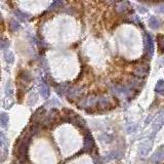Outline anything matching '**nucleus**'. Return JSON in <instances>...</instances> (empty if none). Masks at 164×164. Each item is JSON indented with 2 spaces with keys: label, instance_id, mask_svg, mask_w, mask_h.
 Returning a JSON list of instances; mask_svg holds the SVG:
<instances>
[{
  "label": "nucleus",
  "instance_id": "nucleus-16",
  "mask_svg": "<svg viewBox=\"0 0 164 164\" xmlns=\"http://www.w3.org/2000/svg\"><path fill=\"white\" fill-rule=\"evenodd\" d=\"M116 9L118 12H127V10H129V6L125 2H120V3L117 5Z\"/></svg>",
  "mask_w": 164,
  "mask_h": 164
},
{
  "label": "nucleus",
  "instance_id": "nucleus-18",
  "mask_svg": "<svg viewBox=\"0 0 164 164\" xmlns=\"http://www.w3.org/2000/svg\"><path fill=\"white\" fill-rule=\"evenodd\" d=\"M40 93H41V95H42V98H48V95H49V88H48L47 85H46V84H41V86H40Z\"/></svg>",
  "mask_w": 164,
  "mask_h": 164
},
{
  "label": "nucleus",
  "instance_id": "nucleus-22",
  "mask_svg": "<svg viewBox=\"0 0 164 164\" xmlns=\"http://www.w3.org/2000/svg\"><path fill=\"white\" fill-rule=\"evenodd\" d=\"M5 59H6V62H8V63H12L14 62V54H12L10 51H7V53H5Z\"/></svg>",
  "mask_w": 164,
  "mask_h": 164
},
{
  "label": "nucleus",
  "instance_id": "nucleus-11",
  "mask_svg": "<svg viewBox=\"0 0 164 164\" xmlns=\"http://www.w3.org/2000/svg\"><path fill=\"white\" fill-rule=\"evenodd\" d=\"M128 86L130 87L131 89L137 92V90H140V88H142L143 82H142V80H140V78H133V79H131L130 81H129Z\"/></svg>",
  "mask_w": 164,
  "mask_h": 164
},
{
  "label": "nucleus",
  "instance_id": "nucleus-24",
  "mask_svg": "<svg viewBox=\"0 0 164 164\" xmlns=\"http://www.w3.org/2000/svg\"><path fill=\"white\" fill-rule=\"evenodd\" d=\"M100 140H103V142H110L112 140V137L111 135H108V134H103L100 137Z\"/></svg>",
  "mask_w": 164,
  "mask_h": 164
},
{
  "label": "nucleus",
  "instance_id": "nucleus-9",
  "mask_svg": "<svg viewBox=\"0 0 164 164\" xmlns=\"http://www.w3.org/2000/svg\"><path fill=\"white\" fill-rule=\"evenodd\" d=\"M146 50L150 56H152L153 51H154V43H153V39L150 36V34L146 35Z\"/></svg>",
  "mask_w": 164,
  "mask_h": 164
},
{
  "label": "nucleus",
  "instance_id": "nucleus-19",
  "mask_svg": "<svg viewBox=\"0 0 164 164\" xmlns=\"http://www.w3.org/2000/svg\"><path fill=\"white\" fill-rule=\"evenodd\" d=\"M0 124L2 127H6V125L8 124V115L5 113H1L0 115Z\"/></svg>",
  "mask_w": 164,
  "mask_h": 164
},
{
  "label": "nucleus",
  "instance_id": "nucleus-12",
  "mask_svg": "<svg viewBox=\"0 0 164 164\" xmlns=\"http://www.w3.org/2000/svg\"><path fill=\"white\" fill-rule=\"evenodd\" d=\"M164 123V112L160 114L159 116L156 118L155 120V123L153 124V133H155V132L158 131V129L160 128L161 126H162V124Z\"/></svg>",
  "mask_w": 164,
  "mask_h": 164
},
{
  "label": "nucleus",
  "instance_id": "nucleus-25",
  "mask_svg": "<svg viewBox=\"0 0 164 164\" xmlns=\"http://www.w3.org/2000/svg\"><path fill=\"white\" fill-rule=\"evenodd\" d=\"M10 26H11V27H10V28H11V30H14V31L17 30L18 28H19V24H18V23L15 22V21H14V20L10 22Z\"/></svg>",
  "mask_w": 164,
  "mask_h": 164
},
{
  "label": "nucleus",
  "instance_id": "nucleus-29",
  "mask_svg": "<svg viewBox=\"0 0 164 164\" xmlns=\"http://www.w3.org/2000/svg\"><path fill=\"white\" fill-rule=\"evenodd\" d=\"M158 9H159V11H160V12L164 11V4H161L160 6H159V8H158Z\"/></svg>",
  "mask_w": 164,
  "mask_h": 164
},
{
  "label": "nucleus",
  "instance_id": "nucleus-15",
  "mask_svg": "<svg viewBox=\"0 0 164 164\" xmlns=\"http://www.w3.org/2000/svg\"><path fill=\"white\" fill-rule=\"evenodd\" d=\"M149 25H150L151 28H153V29H157V28L160 27L161 22H160V20L158 19V18L152 17V18H151V19L149 20Z\"/></svg>",
  "mask_w": 164,
  "mask_h": 164
},
{
  "label": "nucleus",
  "instance_id": "nucleus-27",
  "mask_svg": "<svg viewBox=\"0 0 164 164\" xmlns=\"http://www.w3.org/2000/svg\"><path fill=\"white\" fill-rule=\"evenodd\" d=\"M137 130V125L135 124H132V125H129L128 126V129H127V131L128 132H133Z\"/></svg>",
  "mask_w": 164,
  "mask_h": 164
},
{
  "label": "nucleus",
  "instance_id": "nucleus-21",
  "mask_svg": "<svg viewBox=\"0 0 164 164\" xmlns=\"http://www.w3.org/2000/svg\"><path fill=\"white\" fill-rule=\"evenodd\" d=\"M20 77L22 78L25 82H30L31 79H32V78H31L30 73L27 72V71H22V72H21L20 73Z\"/></svg>",
  "mask_w": 164,
  "mask_h": 164
},
{
  "label": "nucleus",
  "instance_id": "nucleus-7",
  "mask_svg": "<svg viewBox=\"0 0 164 164\" xmlns=\"http://www.w3.org/2000/svg\"><path fill=\"white\" fill-rule=\"evenodd\" d=\"M112 103L110 101V98L107 97H98V108L101 109L103 111L106 110H110L112 109Z\"/></svg>",
  "mask_w": 164,
  "mask_h": 164
},
{
  "label": "nucleus",
  "instance_id": "nucleus-13",
  "mask_svg": "<svg viewBox=\"0 0 164 164\" xmlns=\"http://www.w3.org/2000/svg\"><path fill=\"white\" fill-rule=\"evenodd\" d=\"M122 156V153L120 151L115 150V151H112V152L109 153L108 155L106 156V161H110V160H114V159H120Z\"/></svg>",
  "mask_w": 164,
  "mask_h": 164
},
{
  "label": "nucleus",
  "instance_id": "nucleus-26",
  "mask_svg": "<svg viewBox=\"0 0 164 164\" xmlns=\"http://www.w3.org/2000/svg\"><path fill=\"white\" fill-rule=\"evenodd\" d=\"M93 162H95V164H103L101 158L98 156H93Z\"/></svg>",
  "mask_w": 164,
  "mask_h": 164
},
{
  "label": "nucleus",
  "instance_id": "nucleus-8",
  "mask_svg": "<svg viewBox=\"0 0 164 164\" xmlns=\"http://www.w3.org/2000/svg\"><path fill=\"white\" fill-rule=\"evenodd\" d=\"M164 159V148H159L157 152L151 157V163L152 164H159Z\"/></svg>",
  "mask_w": 164,
  "mask_h": 164
},
{
  "label": "nucleus",
  "instance_id": "nucleus-10",
  "mask_svg": "<svg viewBox=\"0 0 164 164\" xmlns=\"http://www.w3.org/2000/svg\"><path fill=\"white\" fill-rule=\"evenodd\" d=\"M151 148H152V142H151V140H147V142L142 143L140 146V149H139L140 154L142 156L147 155V153L150 152Z\"/></svg>",
  "mask_w": 164,
  "mask_h": 164
},
{
  "label": "nucleus",
  "instance_id": "nucleus-4",
  "mask_svg": "<svg viewBox=\"0 0 164 164\" xmlns=\"http://www.w3.org/2000/svg\"><path fill=\"white\" fill-rule=\"evenodd\" d=\"M46 116V111L44 108H39L35 111V113L33 114L32 118V123H36V124H42L44 121V118Z\"/></svg>",
  "mask_w": 164,
  "mask_h": 164
},
{
  "label": "nucleus",
  "instance_id": "nucleus-2",
  "mask_svg": "<svg viewBox=\"0 0 164 164\" xmlns=\"http://www.w3.org/2000/svg\"><path fill=\"white\" fill-rule=\"evenodd\" d=\"M61 118L59 115V111L56 110V109H53V110L49 111L48 114H46L45 118H44V121L42 123V125L44 127H47V128H50L53 127L54 124L58 122V119Z\"/></svg>",
  "mask_w": 164,
  "mask_h": 164
},
{
  "label": "nucleus",
  "instance_id": "nucleus-3",
  "mask_svg": "<svg viewBox=\"0 0 164 164\" xmlns=\"http://www.w3.org/2000/svg\"><path fill=\"white\" fill-rule=\"evenodd\" d=\"M95 140H93L92 134L89 133V131L85 132L84 137V142H83V148L81 150V153H90L95 149Z\"/></svg>",
  "mask_w": 164,
  "mask_h": 164
},
{
  "label": "nucleus",
  "instance_id": "nucleus-6",
  "mask_svg": "<svg viewBox=\"0 0 164 164\" xmlns=\"http://www.w3.org/2000/svg\"><path fill=\"white\" fill-rule=\"evenodd\" d=\"M81 92H82V89L80 87L71 86V87L69 88V90H68L66 97H67V98L70 101H76V98H78L80 97Z\"/></svg>",
  "mask_w": 164,
  "mask_h": 164
},
{
  "label": "nucleus",
  "instance_id": "nucleus-5",
  "mask_svg": "<svg viewBox=\"0 0 164 164\" xmlns=\"http://www.w3.org/2000/svg\"><path fill=\"white\" fill-rule=\"evenodd\" d=\"M133 74L137 78H140V79H142V78H145L148 74H149V66L146 64L137 65L133 70Z\"/></svg>",
  "mask_w": 164,
  "mask_h": 164
},
{
  "label": "nucleus",
  "instance_id": "nucleus-14",
  "mask_svg": "<svg viewBox=\"0 0 164 164\" xmlns=\"http://www.w3.org/2000/svg\"><path fill=\"white\" fill-rule=\"evenodd\" d=\"M27 130L32 134V137H34V135H37L39 132H40V124L32 123L29 127H28Z\"/></svg>",
  "mask_w": 164,
  "mask_h": 164
},
{
  "label": "nucleus",
  "instance_id": "nucleus-23",
  "mask_svg": "<svg viewBox=\"0 0 164 164\" xmlns=\"http://www.w3.org/2000/svg\"><path fill=\"white\" fill-rule=\"evenodd\" d=\"M15 14H17L18 17H19L21 20H26V19H27V18H28V14H25V12L20 11V10H17V11H15Z\"/></svg>",
  "mask_w": 164,
  "mask_h": 164
},
{
  "label": "nucleus",
  "instance_id": "nucleus-1",
  "mask_svg": "<svg viewBox=\"0 0 164 164\" xmlns=\"http://www.w3.org/2000/svg\"><path fill=\"white\" fill-rule=\"evenodd\" d=\"M98 97L88 95V97H84L80 98L77 103V107L79 109H82V110L88 111V113H89L92 109L98 106Z\"/></svg>",
  "mask_w": 164,
  "mask_h": 164
},
{
  "label": "nucleus",
  "instance_id": "nucleus-28",
  "mask_svg": "<svg viewBox=\"0 0 164 164\" xmlns=\"http://www.w3.org/2000/svg\"><path fill=\"white\" fill-rule=\"evenodd\" d=\"M6 46H8V42H7V41H2V44H1V48L2 49H4L5 47H6Z\"/></svg>",
  "mask_w": 164,
  "mask_h": 164
},
{
  "label": "nucleus",
  "instance_id": "nucleus-20",
  "mask_svg": "<svg viewBox=\"0 0 164 164\" xmlns=\"http://www.w3.org/2000/svg\"><path fill=\"white\" fill-rule=\"evenodd\" d=\"M155 90L157 93H160V95H164V81L160 80V81L157 82L155 87Z\"/></svg>",
  "mask_w": 164,
  "mask_h": 164
},
{
  "label": "nucleus",
  "instance_id": "nucleus-17",
  "mask_svg": "<svg viewBox=\"0 0 164 164\" xmlns=\"http://www.w3.org/2000/svg\"><path fill=\"white\" fill-rule=\"evenodd\" d=\"M157 42H158V48H159L160 53H164V35H162V34L158 35Z\"/></svg>",
  "mask_w": 164,
  "mask_h": 164
}]
</instances>
